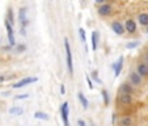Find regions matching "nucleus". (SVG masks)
I'll return each mask as SVG.
<instances>
[{
    "label": "nucleus",
    "instance_id": "obj_1",
    "mask_svg": "<svg viewBox=\"0 0 148 126\" xmlns=\"http://www.w3.org/2000/svg\"><path fill=\"white\" fill-rule=\"evenodd\" d=\"M64 50H66V62H67V70L70 76L73 75V61H72V51H71V46L68 38H64Z\"/></svg>",
    "mask_w": 148,
    "mask_h": 126
},
{
    "label": "nucleus",
    "instance_id": "obj_2",
    "mask_svg": "<svg viewBox=\"0 0 148 126\" xmlns=\"http://www.w3.org/2000/svg\"><path fill=\"white\" fill-rule=\"evenodd\" d=\"M97 13H98V16L102 17V19H108V17H110L113 13H114V7H113L110 3L101 4V6H98V8H97Z\"/></svg>",
    "mask_w": 148,
    "mask_h": 126
},
{
    "label": "nucleus",
    "instance_id": "obj_3",
    "mask_svg": "<svg viewBox=\"0 0 148 126\" xmlns=\"http://www.w3.org/2000/svg\"><path fill=\"white\" fill-rule=\"evenodd\" d=\"M60 118L64 126H70V104L67 101L60 105Z\"/></svg>",
    "mask_w": 148,
    "mask_h": 126
},
{
    "label": "nucleus",
    "instance_id": "obj_4",
    "mask_svg": "<svg viewBox=\"0 0 148 126\" xmlns=\"http://www.w3.org/2000/svg\"><path fill=\"white\" fill-rule=\"evenodd\" d=\"M37 81H38V78H37V76H28V78H24V79H21V80L16 81L12 87H13L14 90H18V88L26 87V85H29V84L37 83Z\"/></svg>",
    "mask_w": 148,
    "mask_h": 126
},
{
    "label": "nucleus",
    "instance_id": "obj_5",
    "mask_svg": "<svg viewBox=\"0 0 148 126\" xmlns=\"http://www.w3.org/2000/svg\"><path fill=\"white\" fill-rule=\"evenodd\" d=\"M18 21H20V29H25L29 24L28 20V9L25 7H21L18 9Z\"/></svg>",
    "mask_w": 148,
    "mask_h": 126
},
{
    "label": "nucleus",
    "instance_id": "obj_6",
    "mask_svg": "<svg viewBox=\"0 0 148 126\" xmlns=\"http://www.w3.org/2000/svg\"><path fill=\"white\" fill-rule=\"evenodd\" d=\"M5 29H7V37H8V42H9V46H14L16 45V38H14V32H13V25L9 23L8 20H5Z\"/></svg>",
    "mask_w": 148,
    "mask_h": 126
},
{
    "label": "nucleus",
    "instance_id": "obj_7",
    "mask_svg": "<svg viewBox=\"0 0 148 126\" xmlns=\"http://www.w3.org/2000/svg\"><path fill=\"white\" fill-rule=\"evenodd\" d=\"M125 29L126 32L129 34H131V36H134V34L138 33V25H136V21H135L134 19H127L125 21Z\"/></svg>",
    "mask_w": 148,
    "mask_h": 126
},
{
    "label": "nucleus",
    "instance_id": "obj_8",
    "mask_svg": "<svg viewBox=\"0 0 148 126\" xmlns=\"http://www.w3.org/2000/svg\"><path fill=\"white\" fill-rule=\"evenodd\" d=\"M110 26H112V30L114 32L117 36H123V34L126 33L125 24H122L121 21H118V20H114V21L110 24Z\"/></svg>",
    "mask_w": 148,
    "mask_h": 126
},
{
    "label": "nucleus",
    "instance_id": "obj_9",
    "mask_svg": "<svg viewBox=\"0 0 148 126\" xmlns=\"http://www.w3.org/2000/svg\"><path fill=\"white\" fill-rule=\"evenodd\" d=\"M129 81L134 85V87H140L143 84V78L136 72V71H131L129 74Z\"/></svg>",
    "mask_w": 148,
    "mask_h": 126
},
{
    "label": "nucleus",
    "instance_id": "obj_10",
    "mask_svg": "<svg viewBox=\"0 0 148 126\" xmlns=\"http://www.w3.org/2000/svg\"><path fill=\"white\" fill-rule=\"evenodd\" d=\"M136 72L142 78H148V63L145 61H139L136 65Z\"/></svg>",
    "mask_w": 148,
    "mask_h": 126
},
{
    "label": "nucleus",
    "instance_id": "obj_11",
    "mask_svg": "<svg viewBox=\"0 0 148 126\" xmlns=\"http://www.w3.org/2000/svg\"><path fill=\"white\" fill-rule=\"evenodd\" d=\"M118 101H119L121 105H130L134 101V97L130 93H119L118 95Z\"/></svg>",
    "mask_w": 148,
    "mask_h": 126
},
{
    "label": "nucleus",
    "instance_id": "obj_12",
    "mask_svg": "<svg viewBox=\"0 0 148 126\" xmlns=\"http://www.w3.org/2000/svg\"><path fill=\"white\" fill-rule=\"evenodd\" d=\"M134 92H135V87L130 81H123V83L121 84L119 93H130V95H132Z\"/></svg>",
    "mask_w": 148,
    "mask_h": 126
},
{
    "label": "nucleus",
    "instance_id": "obj_13",
    "mask_svg": "<svg viewBox=\"0 0 148 126\" xmlns=\"http://www.w3.org/2000/svg\"><path fill=\"white\" fill-rule=\"evenodd\" d=\"M123 62H125V58H123L122 55L117 59V62H114V65H113V68H114V78H118V76H119V74L122 72Z\"/></svg>",
    "mask_w": 148,
    "mask_h": 126
},
{
    "label": "nucleus",
    "instance_id": "obj_14",
    "mask_svg": "<svg viewBox=\"0 0 148 126\" xmlns=\"http://www.w3.org/2000/svg\"><path fill=\"white\" fill-rule=\"evenodd\" d=\"M98 37H100V34H98L97 30H93L92 32V36H90V46H92V50L96 51L98 48Z\"/></svg>",
    "mask_w": 148,
    "mask_h": 126
},
{
    "label": "nucleus",
    "instance_id": "obj_15",
    "mask_svg": "<svg viewBox=\"0 0 148 126\" xmlns=\"http://www.w3.org/2000/svg\"><path fill=\"white\" fill-rule=\"evenodd\" d=\"M138 23L142 26H148V12H140L138 14Z\"/></svg>",
    "mask_w": 148,
    "mask_h": 126
},
{
    "label": "nucleus",
    "instance_id": "obj_16",
    "mask_svg": "<svg viewBox=\"0 0 148 126\" xmlns=\"http://www.w3.org/2000/svg\"><path fill=\"white\" fill-rule=\"evenodd\" d=\"M118 125L119 126H132L134 125V120H132L130 116H123V117L119 118Z\"/></svg>",
    "mask_w": 148,
    "mask_h": 126
},
{
    "label": "nucleus",
    "instance_id": "obj_17",
    "mask_svg": "<svg viewBox=\"0 0 148 126\" xmlns=\"http://www.w3.org/2000/svg\"><path fill=\"white\" fill-rule=\"evenodd\" d=\"M77 98H79V101H80L81 107H83L84 109H88V107H89V101H88V98L84 96L83 92H79L77 93Z\"/></svg>",
    "mask_w": 148,
    "mask_h": 126
},
{
    "label": "nucleus",
    "instance_id": "obj_18",
    "mask_svg": "<svg viewBox=\"0 0 148 126\" xmlns=\"http://www.w3.org/2000/svg\"><path fill=\"white\" fill-rule=\"evenodd\" d=\"M34 118H37V120H42V121H49L50 120V116H49L47 113H45V112L37 110V112L34 113Z\"/></svg>",
    "mask_w": 148,
    "mask_h": 126
},
{
    "label": "nucleus",
    "instance_id": "obj_19",
    "mask_svg": "<svg viewBox=\"0 0 148 126\" xmlns=\"http://www.w3.org/2000/svg\"><path fill=\"white\" fill-rule=\"evenodd\" d=\"M23 113H24L23 108H20V107H12L9 109V114L11 116H21Z\"/></svg>",
    "mask_w": 148,
    "mask_h": 126
},
{
    "label": "nucleus",
    "instance_id": "obj_20",
    "mask_svg": "<svg viewBox=\"0 0 148 126\" xmlns=\"http://www.w3.org/2000/svg\"><path fill=\"white\" fill-rule=\"evenodd\" d=\"M5 20H8L9 23L12 24V25H13L14 24V16H13V9L11 8V7H9L8 8V11H7V19Z\"/></svg>",
    "mask_w": 148,
    "mask_h": 126
},
{
    "label": "nucleus",
    "instance_id": "obj_21",
    "mask_svg": "<svg viewBox=\"0 0 148 126\" xmlns=\"http://www.w3.org/2000/svg\"><path fill=\"white\" fill-rule=\"evenodd\" d=\"M101 95H102V100H103V105H109V93H108L106 90L101 91Z\"/></svg>",
    "mask_w": 148,
    "mask_h": 126
},
{
    "label": "nucleus",
    "instance_id": "obj_22",
    "mask_svg": "<svg viewBox=\"0 0 148 126\" xmlns=\"http://www.w3.org/2000/svg\"><path fill=\"white\" fill-rule=\"evenodd\" d=\"M139 46V42L138 41H134V42H130V43H127L126 45V49H135Z\"/></svg>",
    "mask_w": 148,
    "mask_h": 126
},
{
    "label": "nucleus",
    "instance_id": "obj_23",
    "mask_svg": "<svg viewBox=\"0 0 148 126\" xmlns=\"http://www.w3.org/2000/svg\"><path fill=\"white\" fill-rule=\"evenodd\" d=\"M79 34H80V38H81V41H83V42H85V41H87V37H85V30H84L83 28H80V29H79Z\"/></svg>",
    "mask_w": 148,
    "mask_h": 126
},
{
    "label": "nucleus",
    "instance_id": "obj_24",
    "mask_svg": "<svg viewBox=\"0 0 148 126\" xmlns=\"http://www.w3.org/2000/svg\"><path fill=\"white\" fill-rule=\"evenodd\" d=\"M92 79L95 81H97V83H101V79L98 78V72H97V71H93V72H92Z\"/></svg>",
    "mask_w": 148,
    "mask_h": 126
},
{
    "label": "nucleus",
    "instance_id": "obj_25",
    "mask_svg": "<svg viewBox=\"0 0 148 126\" xmlns=\"http://www.w3.org/2000/svg\"><path fill=\"white\" fill-rule=\"evenodd\" d=\"M143 55H144V61L148 63V46L144 48V50H143Z\"/></svg>",
    "mask_w": 148,
    "mask_h": 126
},
{
    "label": "nucleus",
    "instance_id": "obj_26",
    "mask_svg": "<svg viewBox=\"0 0 148 126\" xmlns=\"http://www.w3.org/2000/svg\"><path fill=\"white\" fill-rule=\"evenodd\" d=\"M87 83H88L89 90H93V81H92V79H90V76H88V75H87Z\"/></svg>",
    "mask_w": 148,
    "mask_h": 126
},
{
    "label": "nucleus",
    "instance_id": "obj_27",
    "mask_svg": "<svg viewBox=\"0 0 148 126\" xmlns=\"http://www.w3.org/2000/svg\"><path fill=\"white\" fill-rule=\"evenodd\" d=\"M29 97V95L28 93H24V95H18V96H16V100H24V98H28Z\"/></svg>",
    "mask_w": 148,
    "mask_h": 126
},
{
    "label": "nucleus",
    "instance_id": "obj_28",
    "mask_svg": "<svg viewBox=\"0 0 148 126\" xmlns=\"http://www.w3.org/2000/svg\"><path fill=\"white\" fill-rule=\"evenodd\" d=\"M77 126H87V123L84 120H77Z\"/></svg>",
    "mask_w": 148,
    "mask_h": 126
},
{
    "label": "nucleus",
    "instance_id": "obj_29",
    "mask_svg": "<svg viewBox=\"0 0 148 126\" xmlns=\"http://www.w3.org/2000/svg\"><path fill=\"white\" fill-rule=\"evenodd\" d=\"M108 1H109V0H95V3H97V4H105V3H108Z\"/></svg>",
    "mask_w": 148,
    "mask_h": 126
},
{
    "label": "nucleus",
    "instance_id": "obj_30",
    "mask_svg": "<svg viewBox=\"0 0 148 126\" xmlns=\"http://www.w3.org/2000/svg\"><path fill=\"white\" fill-rule=\"evenodd\" d=\"M66 93V87H64V84H62L60 85V95H64Z\"/></svg>",
    "mask_w": 148,
    "mask_h": 126
},
{
    "label": "nucleus",
    "instance_id": "obj_31",
    "mask_svg": "<svg viewBox=\"0 0 148 126\" xmlns=\"http://www.w3.org/2000/svg\"><path fill=\"white\" fill-rule=\"evenodd\" d=\"M25 46H24V45H18V46H17V51H24V50H25Z\"/></svg>",
    "mask_w": 148,
    "mask_h": 126
},
{
    "label": "nucleus",
    "instance_id": "obj_32",
    "mask_svg": "<svg viewBox=\"0 0 148 126\" xmlns=\"http://www.w3.org/2000/svg\"><path fill=\"white\" fill-rule=\"evenodd\" d=\"M115 116H117V114H115V113H113V125L115 123Z\"/></svg>",
    "mask_w": 148,
    "mask_h": 126
},
{
    "label": "nucleus",
    "instance_id": "obj_33",
    "mask_svg": "<svg viewBox=\"0 0 148 126\" xmlns=\"http://www.w3.org/2000/svg\"><path fill=\"white\" fill-rule=\"evenodd\" d=\"M4 79H5V78H4V76H0V81H3Z\"/></svg>",
    "mask_w": 148,
    "mask_h": 126
},
{
    "label": "nucleus",
    "instance_id": "obj_34",
    "mask_svg": "<svg viewBox=\"0 0 148 126\" xmlns=\"http://www.w3.org/2000/svg\"><path fill=\"white\" fill-rule=\"evenodd\" d=\"M145 33H147V34H148V26H147V29H145Z\"/></svg>",
    "mask_w": 148,
    "mask_h": 126
},
{
    "label": "nucleus",
    "instance_id": "obj_35",
    "mask_svg": "<svg viewBox=\"0 0 148 126\" xmlns=\"http://www.w3.org/2000/svg\"><path fill=\"white\" fill-rule=\"evenodd\" d=\"M90 126H96V125H95V123H92V125H90Z\"/></svg>",
    "mask_w": 148,
    "mask_h": 126
}]
</instances>
